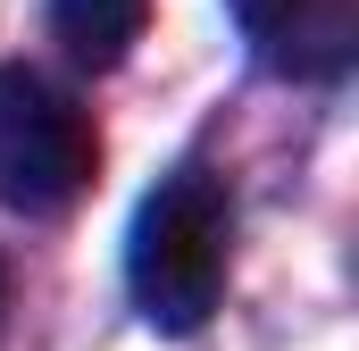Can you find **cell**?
Instances as JSON below:
<instances>
[{
	"mask_svg": "<svg viewBox=\"0 0 359 351\" xmlns=\"http://www.w3.org/2000/svg\"><path fill=\"white\" fill-rule=\"evenodd\" d=\"M100 168V126L76 92L34 67H0V201L25 218H59Z\"/></svg>",
	"mask_w": 359,
	"mask_h": 351,
	"instance_id": "obj_2",
	"label": "cell"
},
{
	"mask_svg": "<svg viewBox=\"0 0 359 351\" xmlns=\"http://www.w3.org/2000/svg\"><path fill=\"white\" fill-rule=\"evenodd\" d=\"M226 260H234V201L209 168L159 176L134 209L126 234V293L159 335H192L209 326L217 293H226Z\"/></svg>",
	"mask_w": 359,
	"mask_h": 351,
	"instance_id": "obj_1",
	"label": "cell"
},
{
	"mask_svg": "<svg viewBox=\"0 0 359 351\" xmlns=\"http://www.w3.org/2000/svg\"><path fill=\"white\" fill-rule=\"evenodd\" d=\"M142 25H151V0H50V34H59V51L76 59V67H117L134 42H142Z\"/></svg>",
	"mask_w": 359,
	"mask_h": 351,
	"instance_id": "obj_4",
	"label": "cell"
},
{
	"mask_svg": "<svg viewBox=\"0 0 359 351\" xmlns=\"http://www.w3.org/2000/svg\"><path fill=\"white\" fill-rule=\"evenodd\" d=\"M0 326H8V260H0Z\"/></svg>",
	"mask_w": 359,
	"mask_h": 351,
	"instance_id": "obj_5",
	"label": "cell"
},
{
	"mask_svg": "<svg viewBox=\"0 0 359 351\" xmlns=\"http://www.w3.org/2000/svg\"><path fill=\"white\" fill-rule=\"evenodd\" d=\"M251 59L284 84H334L359 59V0H226Z\"/></svg>",
	"mask_w": 359,
	"mask_h": 351,
	"instance_id": "obj_3",
	"label": "cell"
}]
</instances>
